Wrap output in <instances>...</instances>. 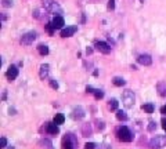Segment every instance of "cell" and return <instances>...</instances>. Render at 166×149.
<instances>
[{
	"mask_svg": "<svg viewBox=\"0 0 166 149\" xmlns=\"http://www.w3.org/2000/svg\"><path fill=\"white\" fill-rule=\"evenodd\" d=\"M42 4H43V7L49 13H51V14H62V8L60 7V4L57 3V1H54V0H42Z\"/></svg>",
	"mask_w": 166,
	"mask_h": 149,
	"instance_id": "6da1fadb",
	"label": "cell"
},
{
	"mask_svg": "<svg viewBox=\"0 0 166 149\" xmlns=\"http://www.w3.org/2000/svg\"><path fill=\"white\" fill-rule=\"evenodd\" d=\"M116 135H118V140L122 141V142H130L133 140V134L132 131L127 129L126 126H122L116 130Z\"/></svg>",
	"mask_w": 166,
	"mask_h": 149,
	"instance_id": "7a4b0ae2",
	"label": "cell"
},
{
	"mask_svg": "<svg viewBox=\"0 0 166 149\" xmlns=\"http://www.w3.org/2000/svg\"><path fill=\"white\" fill-rule=\"evenodd\" d=\"M166 145V135H156L155 138L150 141V148L151 149H161Z\"/></svg>",
	"mask_w": 166,
	"mask_h": 149,
	"instance_id": "3957f363",
	"label": "cell"
},
{
	"mask_svg": "<svg viewBox=\"0 0 166 149\" xmlns=\"http://www.w3.org/2000/svg\"><path fill=\"white\" fill-rule=\"evenodd\" d=\"M122 101H123V105L126 108H132L134 105V93L130 91V90H126L122 94Z\"/></svg>",
	"mask_w": 166,
	"mask_h": 149,
	"instance_id": "277c9868",
	"label": "cell"
},
{
	"mask_svg": "<svg viewBox=\"0 0 166 149\" xmlns=\"http://www.w3.org/2000/svg\"><path fill=\"white\" fill-rule=\"evenodd\" d=\"M35 39H36V33L35 32H28V33H25L22 37H21V44H24V46H29L35 42Z\"/></svg>",
	"mask_w": 166,
	"mask_h": 149,
	"instance_id": "5b68a950",
	"label": "cell"
},
{
	"mask_svg": "<svg viewBox=\"0 0 166 149\" xmlns=\"http://www.w3.org/2000/svg\"><path fill=\"white\" fill-rule=\"evenodd\" d=\"M137 62L140 64V65H144V66H150L152 64V58L148 54H141V55L137 57Z\"/></svg>",
	"mask_w": 166,
	"mask_h": 149,
	"instance_id": "8992f818",
	"label": "cell"
},
{
	"mask_svg": "<svg viewBox=\"0 0 166 149\" xmlns=\"http://www.w3.org/2000/svg\"><path fill=\"white\" fill-rule=\"evenodd\" d=\"M75 144H76V141L73 140L72 135H67L62 140V149H73Z\"/></svg>",
	"mask_w": 166,
	"mask_h": 149,
	"instance_id": "52a82bcc",
	"label": "cell"
},
{
	"mask_svg": "<svg viewBox=\"0 0 166 149\" xmlns=\"http://www.w3.org/2000/svg\"><path fill=\"white\" fill-rule=\"evenodd\" d=\"M17 76H18V69H17V66L11 65V66L7 69V72H6V77L11 82V80H15Z\"/></svg>",
	"mask_w": 166,
	"mask_h": 149,
	"instance_id": "ba28073f",
	"label": "cell"
},
{
	"mask_svg": "<svg viewBox=\"0 0 166 149\" xmlns=\"http://www.w3.org/2000/svg\"><path fill=\"white\" fill-rule=\"evenodd\" d=\"M96 48H97L98 51H101L103 54H109L111 53V47L108 46L105 42H96Z\"/></svg>",
	"mask_w": 166,
	"mask_h": 149,
	"instance_id": "9c48e42d",
	"label": "cell"
},
{
	"mask_svg": "<svg viewBox=\"0 0 166 149\" xmlns=\"http://www.w3.org/2000/svg\"><path fill=\"white\" fill-rule=\"evenodd\" d=\"M51 25L54 26V29H62V26L65 25V21L61 15H55L51 21Z\"/></svg>",
	"mask_w": 166,
	"mask_h": 149,
	"instance_id": "30bf717a",
	"label": "cell"
},
{
	"mask_svg": "<svg viewBox=\"0 0 166 149\" xmlns=\"http://www.w3.org/2000/svg\"><path fill=\"white\" fill-rule=\"evenodd\" d=\"M76 30H78V26H68V28H65L61 30V37H69V36H72Z\"/></svg>",
	"mask_w": 166,
	"mask_h": 149,
	"instance_id": "8fae6325",
	"label": "cell"
},
{
	"mask_svg": "<svg viewBox=\"0 0 166 149\" xmlns=\"http://www.w3.org/2000/svg\"><path fill=\"white\" fill-rule=\"evenodd\" d=\"M49 69H50V66L47 65V64H44V65H42V66H40L39 76H40V79H42V80L47 79V76H49Z\"/></svg>",
	"mask_w": 166,
	"mask_h": 149,
	"instance_id": "7c38bea8",
	"label": "cell"
},
{
	"mask_svg": "<svg viewBox=\"0 0 166 149\" xmlns=\"http://www.w3.org/2000/svg\"><path fill=\"white\" fill-rule=\"evenodd\" d=\"M47 133L51 134V135H57L60 133L58 124H55V123H50V124H47Z\"/></svg>",
	"mask_w": 166,
	"mask_h": 149,
	"instance_id": "4fadbf2b",
	"label": "cell"
},
{
	"mask_svg": "<svg viewBox=\"0 0 166 149\" xmlns=\"http://www.w3.org/2000/svg\"><path fill=\"white\" fill-rule=\"evenodd\" d=\"M156 90L158 94L161 97H166V82H159L156 84Z\"/></svg>",
	"mask_w": 166,
	"mask_h": 149,
	"instance_id": "5bb4252c",
	"label": "cell"
},
{
	"mask_svg": "<svg viewBox=\"0 0 166 149\" xmlns=\"http://www.w3.org/2000/svg\"><path fill=\"white\" fill-rule=\"evenodd\" d=\"M83 116H84V111H83L80 106L75 108V109L72 111V117H73V119H82Z\"/></svg>",
	"mask_w": 166,
	"mask_h": 149,
	"instance_id": "9a60e30c",
	"label": "cell"
},
{
	"mask_svg": "<svg viewBox=\"0 0 166 149\" xmlns=\"http://www.w3.org/2000/svg\"><path fill=\"white\" fill-rule=\"evenodd\" d=\"M64 121H65V117H64L62 113H55V116H54V123L55 124H62Z\"/></svg>",
	"mask_w": 166,
	"mask_h": 149,
	"instance_id": "2e32d148",
	"label": "cell"
},
{
	"mask_svg": "<svg viewBox=\"0 0 166 149\" xmlns=\"http://www.w3.org/2000/svg\"><path fill=\"white\" fill-rule=\"evenodd\" d=\"M38 51H39V54H42V55H47V54H49V47H47L46 44H39V46H38Z\"/></svg>",
	"mask_w": 166,
	"mask_h": 149,
	"instance_id": "e0dca14e",
	"label": "cell"
},
{
	"mask_svg": "<svg viewBox=\"0 0 166 149\" xmlns=\"http://www.w3.org/2000/svg\"><path fill=\"white\" fill-rule=\"evenodd\" d=\"M141 109L145 112V113H154V109H155V108H154L152 104H144V105L141 106Z\"/></svg>",
	"mask_w": 166,
	"mask_h": 149,
	"instance_id": "ac0fdd59",
	"label": "cell"
},
{
	"mask_svg": "<svg viewBox=\"0 0 166 149\" xmlns=\"http://www.w3.org/2000/svg\"><path fill=\"white\" fill-rule=\"evenodd\" d=\"M114 84L116 87H122L126 84V82H125V79L123 77H114Z\"/></svg>",
	"mask_w": 166,
	"mask_h": 149,
	"instance_id": "d6986e66",
	"label": "cell"
},
{
	"mask_svg": "<svg viewBox=\"0 0 166 149\" xmlns=\"http://www.w3.org/2000/svg\"><path fill=\"white\" fill-rule=\"evenodd\" d=\"M116 119H118V120H121V121L127 120L126 112H123V111H116Z\"/></svg>",
	"mask_w": 166,
	"mask_h": 149,
	"instance_id": "ffe728a7",
	"label": "cell"
},
{
	"mask_svg": "<svg viewBox=\"0 0 166 149\" xmlns=\"http://www.w3.org/2000/svg\"><path fill=\"white\" fill-rule=\"evenodd\" d=\"M109 109H111V111H116L118 109V101L116 100H111V101H109Z\"/></svg>",
	"mask_w": 166,
	"mask_h": 149,
	"instance_id": "44dd1931",
	"label": "cell"
},
{
	"mask_svg": "<svg viewBox=\"0 0 166 149\" xmlns=\"http://www.w3.org/2000/svg\"><path fill=\"white\" fill-rule=\"evenodd\" d=\"M92 134V129H90V126H83V135L84 137H89V135Z\"/></svg>",
	"mask_w": 166,
	"mask_h": 149,
	"instance_id": "7402d4cb",
	"label": "cell"
},
{
	"mask_svg": "<svg viewBox=\"0 0 166 149\" xmlns=\"http://www.w3.org/2000/svg\"><path fill=\"white\" fill-rule=\"evenodd\" d=\"M94 97H96V100H101L104 97V93L101 91V90H96V91H94Z\"/></svg>",
	"mask_w": 166,
	"mask_h": 149,
	"instance_id": "603a6c76",
	"label": "cell"
},
{
	"mask_svg": "<svg viewBox=\"0 0 166 149\" xmlns=\"http://www.w3.org/2000/svg\"><path fill=\"white\" fill-rule=\"evenodd\" d=\"M40 144H42V145H46V146H44L46 149H53V148H51L53 145H51V142H50L49 140H43L42 142H40Z\"/></svg>",
	"mask_w": 166,
	"mask_h": 149,
	"instance_id": "cb8c5ba5",
	"label": "cell"
},
{
	"mask_svg": "<svg viewBox=\"0 0 166 149\" xmlns=\"http://www.w3.org/2000/svg\"><path fill=\"white\" fill-rule=\"evenodd\" d=\"M156 129V124L154 120H150V124H148V131H154Z\"/></svg>",
	"mask_w": 166,
	"mask_h": 149,
	"instance_id": "d4e9b609",
	"label": "cell"
},
{
	"mask_svg": "<svg viewBox=\"0 0 166 149\" xmlns=\"http://www.w3.org/2000/svg\"><path fill=\"white\" fill-rule=\"evenodd\" d=\"M1 3L4 7H11L13 6V0H1Z\"/></svg>",
	"mask_w": 166,
	"mask_h": 149,
	"instance_id": "484cf974",
	"label": "cell"
},
{
	"mask_svg": "<svg viewBox=\"0 0 166 149\" xmlns=\"http://www.w3.org/2000/svg\"><path fill=\"white\" fill-rule=\"evenodd\" d=\"M115 8V0H108V10Z\"/></svg>",
	"mask_w": 166,
	"mask_h": 149,
	"instance_id": "4316f807",
	"label": "cell"
},
{
	"mask_svg": "<svg viewBox=\"0 0 166 149\" xmlns=\"http://www.w3.org/2000/svg\"><path fill=\"white\" fill-rule=\"evenodd\" d=\"M50 86L53 87V88H55V90H57V88H58V83L55 82L54 79H50Z\"/></svg>",
	"mask_w": 166,
	"mask_h": 149,
	"instance_id": "83f0119b",
	"label": "cell"
},
{
	"mask_svg": "<svg viewBox=\"0 0 166 149\" xmlns=\"http://www.w3.org/2000/svg\"><path fill=\"white\" fill-rule=\"evenodd\" d=\"M84 149H96V144H93V142H87V144L84 145Z\"/></svg>",
	"mask_w": 166,
	"mask_h": 149,
	"instance_id": "f1b7e54d",
	"label": "cell"
},
{
	"mask_svg": "<svg viewBox=\"0 0 166 149\" xmlns=\"http://www.w3.org/2000/svg\"><path fill=\"white\" fill-rule=\"evenodd\" d=\"M6 146H7V140H6L4 137H3V138H1V141H0V148L3 149V148H6Z\"/></svg>",
	"mask_w": 166,
	"mask_h": 149,
	"instance_id": "f546056e",
	"label": "cell"
},
{
	"mask_svg": "<svg viewBox=\"0 0 166 149\" xmlns=\"http://www.w3.org/2000/svg\"><path fill=\"white\" fill-rule=\"evenodd\" d=\"M46 29H47V32H49L50 35H53V29H54V26L51 24H47L46 25Z\"/></svg>",
	"mask_w": 166,
	"mask_h": 149,
	"instance_id": "4dcf8cb0",
	"label": "cell"
},
{
	"mask_svg": "<svg viewBox=\"0 0 166 149\" xmlns=\"http://www.w3.org/2000/svg\"><path fill=\"white\" fill-rule=\"evenodd\" d=\"M86 91H87V93H93V94H94V91H96V90H94L92 86H87V87H86Z\"/></svg>",
	"mask_w": 166,
	"mask_h": 149,
	"instance_id": "1f68e13d",
	"label": "cell"
},
{
	"mask_svg": "<svg viewBox=\"0 0 166 149\" xmlns=\"http://www.w3.org/2000/svg\"><path fill=\"white\" fill-rule=\"evenodd\" d=\"M97 123H98V130H103V129H104V123H103V121H97Z\"/></svg>",
	"mask_w": 166,
	"mask_h": 149,
	"instance_id": "d6a6232c",
	"label": "cell"
},
{
	"mask_svg": "<svg viewBox=\"0 0 166 149\" xmlns=\"http://www.w3.org/2000/svg\"><path fill=\"white\" fill-rule=\"evenodd\" d=\"M161 113H162V115H166V105L161 108Z\"/></svg>",
	"mask_w": 166,
	"mask_h": 149,
	"instance_id": "836d02e7",
	"label": "cell"
},
{
	"mask_svg": "<svg viewBox=\"0 0 166 149\" xmlns=\"http://www.w3.org/2000/svg\"><path fill=\"white\" fill-rule=\"evenodd\" d=\"M162 127H163V130L166 131V119H162Z\"/></svg>",
	"mask_w": 166,
	"mask_h": 149,
	"instance_id": "e575fe53",
	"label": "cell"
},
{
	"mask_svg": "<svg viewBox=\"0 0 166 149\" xmlns=\"http://www.w3.org/2000/svg\"><path fill=\"white\" fill-rule=\"evenodd\" d=\"M9 149H14V148H13V146H9Z\"/></svg>",
	"mask_w": 166,
	"mask_h": 149,
	"instance_id": "d590c367",
	"label": "cell"
},
{
	"mask_svg": "<svg viewBox=\"0 0 166 149\" xmlns=\"http://www.w3.org/2000/svg\"><path fill=\"white\" fill-rule=\"evenodd\" d=\"M140 1H144V0H140Z\"/></svg>",
	"mask_w": 166,
	"mask_h": 149,
	"instance_id": "8d00e7d4",
	"label": "cell"
}]
</instances>
